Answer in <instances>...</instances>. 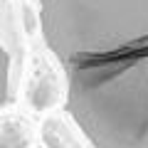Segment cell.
Here are the masks:
<instances>
[{
  "mask_svg": "<svg viewBox=\"0 0 148 148\" xmlns=\"http://www.w3.org/2000/svg\"><path fill=\"white\" fill-rule=\"evenodd\" d=\"M15 96V82H12V57L5 42L0 40V109H5Z\"/></svg>",
  "mask_w": 148,
  "mask_h": 148,
  "instance_id": "cell-3",
  "label": "cell"
},
{
  "mask_svg": "<svg viewBox=\"0 0 148 148\" xmlns=\"http://www.w3.org/2000/svg\"><path fill=\"white\" fill-rule=\"evenodd\" d=\"M40 133H42V143L47 148H82L59 119H47Z\"/></svg>",
  "mask_w": 148,
  "mask_h": 148,
  "instance_id": "cell-2",
  "label": "cell"
},
{
  "mask_svg": "<svg viewBox=\"0 0 148 148\" xmlns=\"http://www.w3.org/2000/svg\"><path fill=\"white\" fill-rule=\"evenodd\" d=\"M67 111L94 148H148V0H40Z\"/></svg>",
  "mask_w": 148,
  "mask_h": 148,
  "instance_id": "cell-1",
  "label": "cell"
}]
</instances>
